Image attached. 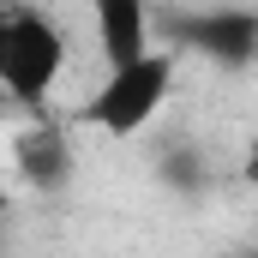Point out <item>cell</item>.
<instances>
[{
    "mask_svg": "<svg viewBox=\"0 0 258 258\" xmlns=\"http://www.w3.org/2000/svg\"><path fill=\"white\" fill-rule=\"evenodd\" d=\"M174 72H180L174 48H150L144 60L102 72V84L84 96L78 120L96 126V132H108V138H138V132L168 108V96H174Z\"/></svg>",
    "mask_w": 258,
    "mask_h": 258,
    "instance_id": "6da1fadb",
    "label": "cell"
},
{
    "mask_svg": "<svg viewBox=\"0 0 258 258\" xmlns=\"http://www.w3.org/2000/svg\"><path fill=\"white\" fill-rule=\"evenodd\" d=\"M66 72V30L36 6L0 12V90L24 108H42Z\"/></svg>",
    "mask_w": 258,
    "mask_h": 258,
    "instance_id": "7a4b0ae2",
    "label": "cell"
},
{
    "mask_svg": "<svg viewBox=\"0 0 258 258\" xmlns=\"http://www.w3.org/2000/svg\"><path fill=\"white\" fill-rule=\"evenodd\" d=\"M90 36H96L108 72L144 60V54L156 48V42H150V12H144L138 0H96V6H90Z\"/></svg>",
    "mask_w": 258,
    "mask_h": 258,
    "instance_id": "3957f363",
    "label": "cell"
},
{
    "mask_svg": "<svg viewBox=\"0 0 258 258\" xmlns=\"http://www.w3.org/2000/svg\"><path fill=\"white\" fill-rule=\"evenodd\" d=\"M18 174L30 180V186H66V174H72V144H66L60 126H36L18 138Z\"/></svg>",
    "mask_w": 258,
    "mask_h": 258,
    "instance_id": "277c9868",
    "label": "cell"
},
{
    "mask_svg": "<svg viewBox=\"0 0 258 258\" xmlns=\"http://www.w3.org/2000/svg\"><path fill=\"white\" fill-rule=\"evenodd\" d=\"M192 42L228 54V60H246L252 42H258V18H252V12H210V18L192 24Z\"/></svg>",
    "mask_w": 258,
    "mask_h": 258,
    "instance_id": "5b68a950",
    "label": "cell"
},
{
    "mask_svg": "<svg viewBox=\"0 0 258 258\" xmlns=\"http://www.w3.org/2000/svg\"><path fill=\"white\" fill-rule=\"evenodd\" d=\"M240 258H252V252H240Z\"/></svg>",
    "mask_w": 258,
    "mask_h": 258,
    "instance_id": "8992f818",
    "label": "cell"
}]
</instances>
